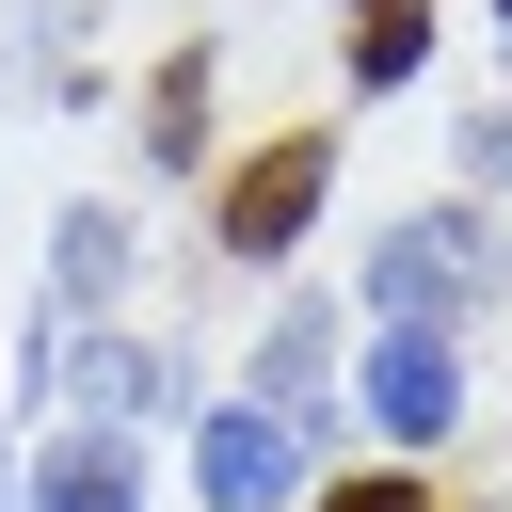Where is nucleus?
Returning a JSON list of instances; mask_svg holds the SVG:
<instances>
[{
  "label": "nucleus",
  "mask_w": 512,
  "mask_h": 512,
  "mask_svg": "<svg viewBox=\"0 0 512 512\" xmlns=\"http://www.w3.org/2000/svg\"><path fill=\"white\" fill-rule=\"evenodd\" d=\"M80 400H96V416H160L176 384H160V352H144V336H112V352H80Z\"/></svg>",
  "instance_id": "10"
},
{
  "label": "nucleus",
  "mask_w": 512,
  "mask_h": 512,
  "mask_svg": "<svg viewBox=\"0 0 512 512\" xmlns=\"http://www.w3.org/2000/svg\"><path fill=\"white\" fill-rule=\"evenodd\" d=\"M256 400L320 432V400H336V320H320V304H272V336H256Z\"/></svg>",
  "instance_id": "6"
},
{
  "label": "nucleus",
  "mask_w": 512,
  "mask_h": 512,
  "mask_svg": "<svg viewBox=\"0 0 512 512\" xmlns=\"http://www.w3.org/2000/svg\"><path fill=\"white\" fill-rule=\"evenodd\" d=\"M432 64V0H352V80H416Z\"/></svg>",
  "instance_id": "9"
},
{
  "label": "nucleus",
  "mask_w": 512,
  "mask_h": 512,
  "mask_svg": "<svg viewBox=\"0 0 512 512\" xmlns=\"http://www.w3.org/2000/svg\"><path fill=\"white\" fill-rule=\"evenodd\" d=\"M480 288H496L480 208H400V224H384V256H368V320H464Z\"/></svg>",
  "instance_id": "1"
},
{
  "label": "nucleus",
  "mask_w": 512,
  "mask_h": 512,
  "mask_svg": "<svg viewBox=\"0 0 512 512\" xmlns=\"http://www.w3.org/2000/svg\"><path fill=\"white\" fill-rule=\"evenodd\" d=\"M320 512H432V496H416V480H400V464H368V480H336V496H320Z\"/></svg>",
  "instance_id": "11"
},
{
  "label": "nucleus",
  "mask_w": 512,
  "mask_h": 512,
  "mask_svg": "<svg viewBox=\"0 0 512 512\" xmlns=\"http://www.w3.org/2000/svg\"><path fill=\"white\" fill-rule=\"evenodd\" d=\"M112 272H128V208H96V192H80V208L48 224V288H64V304H96Z\"/></svg>",
  "instance_id": "7"
},
{
  "label": "nucleus",
  "mask_w": 512,
  "mask_h": 512,
  "mask_svg": "<svg viewBox=\"0 0 512 512\" xmlns=\"http://www.w3.org/2000/svg\"><path fill=\"white\" fill-rule=\"evenodd\" d=\"M32 512H144V464H128V432H112V416H80V432L32 464Z\"/></svg>",
  "instance_id": "5"
},
{
  "label": "nucleus",
  "mask_w": 512,
  "mask_h": 512,
  "mask_svg": "<svg viewBox=\"0 0 512 512\" xmlns=\"http://www.w3.org/2000/svg\"><path fill=\"white\" fill-rule=\"evenodd\" d=\"M496 16H512V0H496Z\"/></svg>",
  "instance_id": "12"
},
{
  "label": "nucleus",
  "mask_w": 512,
  "mask_h": 512,
  "mask_svg": "<svg viewBox=\"0 0 512 512\" xmlns=\"http://www.w3.org/2000/svg\"><path fill=\"white\" fill-rule=\"evenodd\" d=\"M320 192H336V144H320V128H288L272 160H240V176H224V256H256V272H272V256H304Z\"/></svg>",
  "instance_id": "3"
},
{
  "label": "nucleus",
  "mask_w": 512,
  "mask_h": 512,
  "mask_svg": "<svg viewBox=\"0 0 512 512\" xmlns=\"http://www.w3.org/2000/svg\"><path fill=\"white\" fill-rule=\"evenodd\" d=\"M144 160H208V48H176L144 80Z\"/></svg>",
  "instance_id": "8"
},
{
  "label": "nucleus",
  "mask_w": 512,
  "mask_h": 512,
  "mask_svg": "<svg viewBox=\"0 0 512 512\" xmlns=\"http://www.w3.org/2000/svg\"><path fill=\"white\" fill-rule=\"evenodd\" d=\"M192 496H208V512H288V496H304V416L224 400V416L192 432Z\"/></svg>",
  "instance_id": "4"
},
{
  "label": "nucleus",
  "mask_w": 512,
  "mask_h": 512,
  "mask_svg": "<svg viewBox=\"0 0 512 512\" xmlns=\"http://www.w3.org/2000/svg\"><path fill=\"white\" fill-rule=\"evenodd\" d=\"M352 400L384 416V448H448L464 432V336L448 320H384L368 368H352Z\"/></svg>",
  "instance_id": "2"
}]
</instances>
